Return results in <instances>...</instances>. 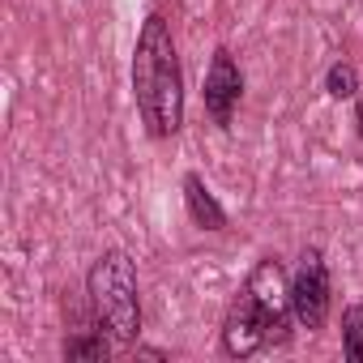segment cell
I'll list each match as a JSON object with an SVG mask.
<instances>
[{
    "label": "cell",
    "instance_id": "cell-9",
    "mask_svg": "<svg viewBox=\"0 0 363 363\" xmlns=\"http://www.w3.org/2000/svg\"><path fill=\"white\" fill-rule=\"evenodd\" d=\"M325 90H329L333 99H354V94H359V73H354V65H346V60L329 65V73H325Z\"/></svg>",
    "mask_w": 363,
    "mask_h": 363
},
{
    "label": "cell",
    "instance_id": "cell-5",
    "mask_svg": "<svg viewBox=\"0 0 363 363\" xmlns=\"http://www.w3.org/2000/svg\"><path fill=\"white\" fill-rule=\"evenodd\" d=\"M240 99H244L240 65L231 60V52H227V48H218V52H214V60H210V73H206V111H210V120H214L218 128H231Z\"/></svg>",
    "mask_w": 363,
    "mask_h": 363
},
{
    "label": "cell",
    "instance_id": "cell-3",
    "mask_svg": "<svg viewBox=\"0 0 363 363\" xmlns=\"http://www.w3.org/2000/svg\"><path fill=\"white\" fill-rule=\"evenodd\" d=\"M86 299H90V316L94 325H103L116 342H137L141 333V299H137V269L133 261L111 248L103 252L90 274H86Z\"/></svg>",
    "mask_w": 363,
    "mask_h": 363
},
{
    "label": "cell",
    "instance_id": "cell-8",
    "mask_svg": "<svg viewBox=\"0 0 363 363\" xmlns=\"http://www.w3.org/2000/svg\"><path fill=\"white\" fill-rule=\"evenodd\" d=\"M342 350H346V359L363 363V308L342 312Z\"/></svg>",
    "mask_w": 363,
    "mask_h": 363
},
{
    "label": "cell",
    "instance_id": "cell-7",
    "mask_svg": "<svg viewBox=\"0 0 363 363\" xmlns=\"http://www.w3.org/2000/svg\"><path fill=\"white\" fill-rule=\"evenodd\" d=\"M111 333H103V325L90 333V329H77L73 337H65V359H107L111 354Z\"/></svg>",
    "mask_w": 363,
    "mask_h": 363
},
{
    "label": "cell",
    "instance_id": "cell-6",
    "mask_svg": "<svg viewBox=\"0 0 363 363\" xmlns=\"http://www.w3.org/2000/svg\"><path fill=\"white\" fill-rule=\"evenodd\" d=\"M184 206H189V218L201 227V231H223L227 227V210L218 206V197L206 189V179L197 171L184 175Z\"/></svg>",
    "mask_w": 363,
    "mask_h": 363
},
{
    "label": "cell",
    "instance_id": "cell-4",
    "mask_svg": "<svg viewBox=\"0 0 363 363\" xmlns=\"http://www.w3.org/2000/svg\"><path fill=\"white\" fill-rule=\"evenodd\" d=\"M291 312L299 329H320L329 316V269L316 248L299 257V269L291 278Z\"/></svg>",
    "mask_w": 363,
    "mask_h": 363
},
{
    "label": "cell",
    "instance_id": "cell-1",
    "mask_svg": "<svg viewBox=\"0 0 363 363\" xmlns=\"http://www.w3.org/2000/svg\"><path fill=\"white\" fill-rule=\"evenodd\" d=\"M133 99L150 137L162 141L184 128V73H179V52L162 13H150L141 22L133 48Z\"/></svg>",
    "mask_w": 363,
    "mask_h": 363
},
{
    "label": "cell",
    "instance_id": "cell-2",
    "mask_svg": "<svg viewBox=\"0 0 363 363\" xmlns=\"http://www.w3.org/2000/svg\"><path fill=\"white\" fill-rule=\"evenodd\" d=\"M291 282H286V269L282 261L265 257L244 291L235 295V303L227 308V320H223V350L244 359V354H257L265 346H282L291 337Z\"/></svg>",
    "mask_w": 363,
    "mask_h": 363
}]
</instances>
